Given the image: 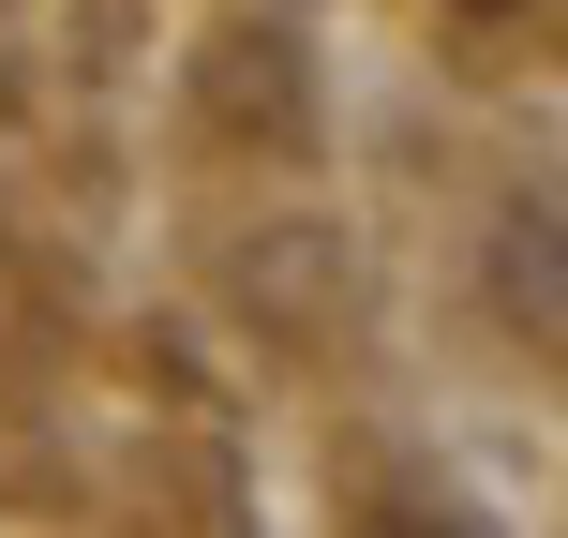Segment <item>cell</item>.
I'll use <instances>...</instances> for the list:
<instances>
[{"instance_id": "cell-1", "label": "cell", "mask_w": 568, "mask_h": 538, "mask_svg": "<svg viewBox=\"0 0 568 538\" xmlns=\"http://www.w3.org/2000/svg\"><path fill=\"white\" fill-rule=\"evenodd\" d=\"M494 300H509V329L524 344H554V210L524 195L509 210V240H494Z\"/></svg>"}, {"instance_id": "cell-2", "label": "cell", "mask_w": 568, "mask_h": 538, "mask_svg": "<svg viewBox=\"0 0 568 538\" xmlns=\"http://www.w3.org/2000/svg\"><path fill=\"white\" fill-rule=\"evenodd\" d=\"M464 16H539V0H464Z\"/></svg>"}]
</instances>
